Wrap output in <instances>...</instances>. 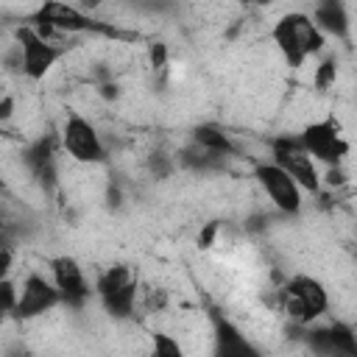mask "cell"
Segmentation results:
<instances>
[{
	"label": "cell",
	"mask_w": 357,
	"mask_h": 357,
	"mask_svg": "<svg viewBox=\"0 0 357 357\" xmlns=\"http://www.w3.org/2000/svg\"><path fill=\"white\" fill-rule=\"evenodd\" d=\"M271 304L282 315H287L296 326H310V324H315L318 318L326 315V310H329V290L324 287L321 279L307 276V273H296V276L284 279L273 290Z\"/></svg>",
	"instance_id": "cell-2"
},
{
	"label": "cell",
	"mask_w": 357,
	"mask_h": 357,
	"mask_svg": "<svg viewBox=\"0 0 357 357\" xmlns=\"http://www.w3.org/2000/svg\"><path fill=\"white\" fill-rule=\"evenodd\" d=\"M167 304H170V293H167L165 287L151 284V287H142V290H139V307H142L148 315L165 312V310H167Z\"/></svg>",
	"instance_id": "cell-16"
},
{
	"label": "cell",
	"mask_w": 357,
	"mask_h": 357,
	"mask_svg": "<svg viewBox=\"0 0 357 357\" xmlns=\"http://www.w3.org/2000/svg\"><path fill=\"white\" fill-rule=\"evenodd\" d=\"M215 231H218V223H209V226L198 234V245H201V248H209L212 240H215Z\"/></svg>",
	"instance_id": "cell-22"
},
{
	"label": "cell",
	"mask_w": 357,
	"mask_h": 357,
	"mask_svg": "<svg viewBox=\"0 0 357 357\" xmlns=\"http://www.w3.org/2000/svg\"><path fill=\"white\" fill-rule=\"evenodd\" d=\"M254 178H257L259 190L265 192V198L273 204V209H279L282 215H298L304 209V190L273 159L271 162H257L254 165Z\"/></svg>",
	"instance_id": "cell-8"
},
{
	"label": "cell",
	"mask_w": 357,
	"mask_h": 357,
	"mask_svg": "<svg viewBox=\"0 0 357 357\" xmlns=\"http://www.w3.org/2000/svg\"><path fill=\"white\" fill-rule=\"evenodd\" d=\"M190 139H192V142H198L201 148L212 151V153L226 156V159L237 153L234 139L226 134V128H220V126H215V123H201V126H195V128H192V134H190Z\"/></svg>",
	"instance_id": "cell-14"
},
{
	"label": "cell",
	"mask_w": 357,
	"mask_h": 357,
	"mask_svg": "<svg viewBox=\"0 0 357 357\" xmlns=\"http://www.w3.org/2000/svg\"><path fill=\"white\" fill-rule=\"evenodd\" d=\"M59 304H64V301H61V293H59L56 282L31 271L20 284V298H17V307H14L11 318L31 321V318H39V315L56 310Z\"/></svg>",
	"instance_id": "cell-9"
},
{
	"label": "cell",
	"mask_w": 357,
	"mask_h": 357,
	"mask_svg": "<svg viewBox=\"0 0 357 357\" xmlns=\"http://www.w3.org/2000/svg\"><path fill=\"white\" fill-rule=\"evenodd\" d=\"M298 139H301V145L307 148V153H310L315 162L326 165V167L343 165V159L349 156V148H351L349 139L343 137V126H340V120H337L335 114H326V117H321V120L307 123V126L301 128Z\"/></svg>",
	"instance_id": "cell-5"
},
{
	"label": "cell",
	"mask_w": 357,
	"mask_h": 357,
	"mask_svg": "<svg viewBox=\"0 0 357 357\" xmlns=\"http://www.w3.org/2000/svg\"><path fill=\"white\" fill-rule=\"evenodd\" d=\"M73 3H75L81 11H86V14H95V11L103 6V0H73Z\"/></svg>",
	"instance_id": "cell-23"
},
{
	"label": "cell",
	"mask_w": 357,
	"mask_h": 357,
	"mask_svg": "<svg viewBox=\"0 0 357 357\" xmlns=\"http://www.w3.org/2000/svg\"><path fill=\"white\" fill-rule=\"evenodd\" d=\"M11 114H14V98L6 92V95H3V100H0V120H3V123H8V120H11Z\"/></svg>",
	"instance_id": "cell-21"
},
{
	"label": "cell",
	"mask_w": 357,
	"mask_h": 357,
	"mask_svg": "<svg viewBox=\"0 0 357 357\" xmlns=\"http://www.w3.org/2000/svg\"><path fill=\"white\" fill-rule=\"evenodd\" d=\"M271 42L290 70H301L312 56H321L326 47L324 31L315 25L312 14L307 11L282 14L271 28Z\"/></svg>",
	"instance_id": "cell-1"
},
{
	"label": "cell",
	"mask_w": 357,
	"mask_h": 357,
	"mask_svg": "<svg viewBox=\"0 0 357 357\" xmlns=\"http://www.w3.org/2000/svg\"><path fill=\"white\" fill-rule=\"evenodd\" d=\"M312 20L324 31V36L349 39V33H351V17H349V8L343 0H315Z\"/></svg>",
	"instance_id": "cell-12"
},
{
	"label": "cell",
	"mask_w": 357,
	"mask_h": 357,
	"mask_svg": "<svg viewBox=\"0 0 357 357\" xmlns=\"http://www.w3.org/2000/svg\"><path fill=\"white\" fill-rule=\"evenodd\" d=\"M47 268H50V279L56 282V287L61 293V301L67 307H75L78 310V307H84L89 301L92 287H89V282L84 276V268H81V262L75 257L59 254V257H53L47 262Z\"/></svg>",
	"instance_id": "cell-10"
},
{
	"label": "cell",
	"mask_w": 357,
	"mask_h": 357,
	"mask_svg": "<svg viewBox=\"0 0 357 357\" xmlns=\"http://www.w3.org/2000/svg\"><path fill=\"white\" fill-rule=\"evenodd\" d=\"M153 354H159V357H178L181 346L176 340H170L167 335H153Z\"/></svg>",
	"instance_id": "cell-19"
},
{
	"label": "cell",
	"mask_w": 357,
	"mask_h": 357,
	"mask_svg": "<svg viewBox=\"0 0 357 357\" xmlns=\"http://www.w3.org/2000/svg\"><path fill=\"white\" fill-rule=\"evenodd\" d=\"M271 159H273L279 167H284V170L298 181V187H301L304 192H312V195L321 192L324 178H321V173H318V162L307 153V148L301 145L298 134H296V137L282 134V137L271 139Z\"/></svg>",
	"instance_id": "cell-6"
},
{
	"label": "cell",
	"mask_w": 357,
	"mask_h": 357,
	"mask_svg": "<svg viewBox=\"0 0 357 357\" xmlns=\"http://www.w3.org/2000/svg\"><path fill=\"white\" fill-rule=\"evenodd\" d=\"M0 296H3V312L11 318L14 307H17V298H20V284L14 282V276H3L0 279Z\"/></svg>",
	"instance_id": "cell-17"
},
{
	"label": "cell",
	"mask_w": 357,
	"mask_h": 357,
	"mask_svg": "<svg viewBox=\"0 0 357 357\" xmlns=\"http://www.w3.org/2000/svg\"><path fill=\"white\" fill-rule=\"evenodd\" d=\"M315 340H321L315 349L318 351H335V354H354L357 351V337L346 324H329L326 329H312Z\"/></svg>",
	"instance_id": "cell-13"
},
{
	"label": "cell",
	"mask_w": 357,
	"mask_h": 357,
	"mask_svg": "<svg viewBox=\"0 0 357 357\" xmlns=\"http://www.w3.org/2000/svg\"><path fill=\"white\" fill-rule=\"evenodd\" d=\"M139 279L137 271L131 265H109L98 273L95 279V293L103 304V310L114 318V321H126L134 315V310L139 307Z\"/></svg>",
	"instance_id": "cell-3"
},
{
	"label": "cell",
	"mask_w": 357,
	"mask_h": 357,
	"mask_svg": "<svg viewBox=\"0 0 357 357\" xmlns=\"http://www.w3.org/2000/svg\"><path fill=\"white\" fill-rule=\"evenodd\" d=\"M176 159L173 156H167V153H151L148 156V170H151V176H156V178H167L173 170H176Z\"/></svg>",
	"instance_id": "cell-18"
},
{
	"label": "cell",
	"mask_w": 357,
	"mask_h": 357,
	"mask_svg": "<svg viewBox=\"0 0 357 357\" xmlns=\"http://www.w3.org/2000/svg\"><path fill=\"white\" fill-rule=\"evenodd\" d=\"M148 59H151V67H153L156 73H162V70L167 67V47H165L162 42H151V47H148Z\"/></svg>",
	"instance_id": "cell-20"
},
{
	"label": "cell",
	"mask_w": 357,
	"mask_h": 357,
	"mask_svg": "<svg viewBox=\"0 0 357 357\" xmlns=\"http://www.w3.org/2000/svg\"><path fill=\"white\" fill-rule=\"evenodd\" d=\"M61 151L78 162V165H103L106 162V145L98 134V128L78 112H70L61 123Z\"/></svg>",
	"instance_id": "cell-7"
},
{
	"label": "cell",
	"mask_w": 357,
	"mask_h": 357,
	"mask_svg": "<svg viewBox=\"0 0 357 357\" xmlns=\"http://www.w3.org/2000/svg\"><path fill=\"white\" fill-rule=\"evenodd\" d=\"M14 42H17V50H20V73L28 81H42L56 67V61L67 53V47L61 42L42 36L28 22L14 31Z\"/></svg>",
	"instance_id": "cell-4"
},
{
	"label": "cell",
	"mask_w": 357,
	"mask_h": 357,
	"mask_svg": "<svg viewBox=\"0 0 357 357\" xmlns=\"http://www.w3.org/2000/svg\"><path fill=\"white\" fill-rule=\"evenodd\" d=\"M335 78H337V56H335V53H326V56L318 61L315 73H312V86H315L318 92H326V89L335 84Z\"/></svg>",
	"instance_id": "cell-15"
},
{
	"label": "cell",
	"mask_w": 357,
	"mask_h": 357,
	"mask_svg": "<svg viewBox=\"0 0 357 357\" xmlns=\"http://www.w3.org/2000/svg\"><path fill=\"white\" fill-rule=\"evenodd\" d=\"M61 148V137H39L36 142H31L22 151V162L31 170V176L42 184V187H53L56 184V151Z\"/></svg>",
	"instance_id": "cell-11"
}]
</instances>
